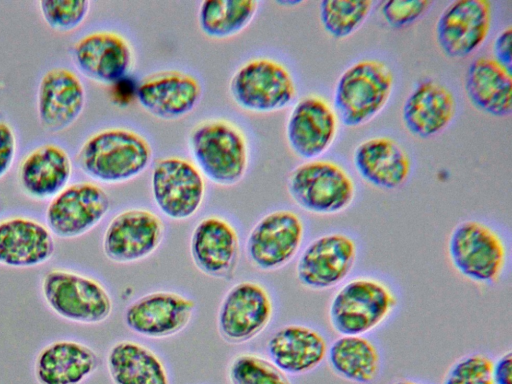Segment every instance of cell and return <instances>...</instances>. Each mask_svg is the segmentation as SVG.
<instances>
[{"label": "cell", "mask_w": 512, "mask_h": 384, "mask_svg": "<svg viewBox=\"0 0 512 384\" xmlns=\"http://www.w3.org/2000/svg\"><path fill=\"white\" fill-rule=\"evenodd\" d=\"M398 303L396 291L382 278L350 277L332 294L327 321L338 335H368L390 319Z\"/></svg>", "instance_id": "6da1fadb"}, {"label": "cell", "mask_w": 512, "mask_h": 384, "mask_svg": "<svg viewBox=\"0 0 512 384\" xmlns=\"http://www.w3.org/2000/svg\"><path fill=\"white\" fill-rule=\"evenodd\" d=\"M76 158L82 172L91 179L117 184L142 174L152 161V149L137 132L113 127L87 138Z\"/></svg>", "instance_id": "7a4b0ae2"}, {"label": "cell", "mask_w": 512, "mask_h": 384, "mask_svg": "<svg viewBox=\"0 0 512 384\" xmlns=\"http://www.w3.org/2000/svg\"><path fill=\"white\" fill-rule=\"evenodd\" d=\"M447 257L454 271L467 281L491 286L503 277L509 247L502 234L480 220L459 222L447 240Z\"/></svg>", "instance_id": "3957f363"}, {"label": "cell", "mask_w": 512, "mask_h": 384, "mask_svg": "<svg viewBox=\"0 0 512 384\" xmlns=\"http://www.w3.org/2000/svg\"><path fill=\"white\" fill-rule=\"evenodd\" d=\"M394 87L391 68L382 60L361 59L338 77L333 93V109L347 127L370 122L387 105Z\"/></svg>", "instance_id": "277c9868"}, {"label": "cell", "mask_w": 512, "mask_h": 384, "mask_svg": "<svg viewBox=\"0 0 512 384\" xmlns=\"http://www.w3.org/2000/svg\"><path fill=\"white\" fill-rule=\"evenodd\" d=\"M188 146L195 166L211 182L232 186L240 182L248 166V147L243 133L232 123L206 120L189 134Z\"/></svg>", "instance_id": "5b68a950"}, {"label": "cell", "mask_w": 512, "mask_h": 384, "mask_svg": "<svg viewBox=\"0 0 512 384\" xmlns=\"http://www.w3.org/2000/svg\"><path fill=\"white\" fill-rule=\"evenodd\" d=\"M286 186L298 207L319 216L344 212L356 196L350 174L338 163L320 158L296 166L289 173Z\"/></svg>", "instance_id": "8992f818"}, {"label": "cell", "mask_w": 512, "mask_h": 384, "mask_svg": "<svg viewBox=\"0 0 512 384\" xmlns=\"http://www.w3.org/2000/svg\"><path fill=\"white\" fill-rule=\"evenodd\" d=\"M41 292L49 308L71 322L98 324L112 312L113 302L106 288L74 271H48L42 278Z\"/></svg>", "instance_id": "52a82bcc"}, {"label": "cell", "mask_w": 512, "mask_h": 384, "mask_svg": "<svg viewBox=\"0 0 512 384\" xmlns=\"http://www.w3.org/2000/svg\"><path fill=\"white\" fill-rule=\"evenodd\" d=\"M229 92L240 108L253 113L282 110L297 94L290 71L269 58H256L242 64L230 79Z\"/></svg>", "instance_id": "ba28073f"}, {"label": "cell", "mask_w": 512, "mask_h": 384, "mask_svg": "<svg viewBox=\"0 0 512 384\" xmlns=\"http://www.w3.org/2000/svg\"><path fill=\"white\" fill-rule=\"evenodd\" d=\"M359 247L345 232H328L310 241L299 253L295 274L312 291H326L344 283L356 266Z\"/></svg>", "instance_id": "9c48e42d"}, {"label": "cell", "mask_w": 512, "mask_h": 384, "mask_svg": "<svg viewBox=\"0 0 512 384\" xmlns=\"http://www.w3.org/2000/svg\"><path fill=\"white\" fill-rule=\"evenodd\" d=\"M304 236V222L296 212L288 209L270 212L249 232L247 258L259 270H278L300 253Z\"/></svg>", "instance_id": "30bf717a"}, {"label": "cell", "mask_w": 512, "mask_h": 384, "mask_svg": "<svg viewBox=\"0 0 512 384\" xmlns=\"http://www.w3.org/2000/svg\"><path fill=\"white\" fill-rule=\"evenodd\" d=\"M151 191L157 208L172 220L192 217L205 196V181L192 162L179 157L160 159L151 174Z\"/></svg>", "instance_id": "8fae6325"}, {"label": "cell", "mask_w": 512, "mask_h": 384, "mask_svg": "<svg viewBox=\"0 0 512 384\" xmlns=\"http://www.w3.org/2000/svg\"><path fill=\"white\" fill-rule=\"evenodd\" d=\"M111 207L108 193L92 182L67 185L46 210V223L59 238H76L97 226Z\"/></svg>", "instance_id": "7c38bea8"}, {"label": "cell", "mask_w": 512, "mask_h": 384, "mask_svg": "<svg viewBox=\"0 0 512 384\" xmlns=\"http://www.w3.org/2000/svg\"><path fill=\"white\" fill-rule=\"evenodd\" d=\"M273 316L267 289L255 281H241L225 294L217 314L220 336L231 344H242L259 335Z\"/></svg>", "instance_id": "4fadbf2b"}, {"label": "cell", "mask_w": 512, "mask_h": 384, "mask_svg": "<svg viewBox=\"0 0 512 384\" xmlns=\"http://www.w3.org/2000/svg\"><path fill=\"white\" fill-rule=\"evenodd\" d=\"M492 23V6L487 0H457L440 13L435 38L449 58L462 59L486 41Z\"/></svg>", "instance_id": "5bb4252c"}, {"label": "cell", "mask_w": 512, "mask_h": 384, "mask_svg": "<svg viewBox=\"0 0 512 384\" xmlns=\"http://www.w3.org/2000/svg\"><path fill=\"white\" fill-rule=\"evenodd\" d=\"M164 224L150 210L130 208L115 215L103 235L104 255L112 262L127 264L147 258L164 236Z\"/></svg>", "instance_id": "9a60e30c"}, {"label": "cell", "mask_w": 512, "mask_h": 384, "mask_svg": "<svg viewBox=\"0 0 512 384\" xmlns=\"http://www.w3.org/2000/svg\"><path fill=\"white\" fill-rule=\"evenodd\" d=\"M338 117L331 104L318 95H307L291 109L285 127L292 152L306 161L320 158L332 146Z\"/></svg>", "instance_id": "2e32d148"}, {"label": "cell", "mask_w": 512, "mask_h": 384, "mask_svg": "<svg viewBox=\"0 0 512 384\" xmlns=\"http://www.w3.org/2000/svg\"><path fill=\"white\" fill-rule=\"evenodd\" d=\"M195 301L170 291L145 294L130 303L124 322L134 333L147 338H166L182 331L190 322Z\"/></svg>", "instance_id": "e0dca14e"}, {"label": "cell", "mask_w": 512, "mask_h": 384, "mask_svg": "<svg viewBox=\"0 0 512 384\" xmlns=\"http://www.w3.org/2000/svg\"><path fill=\"white\" fill-rule=\"evenodd\" d=\"M85 103V87L70 69L55 67L41 77L37 89V115L45 131L58 133L68 129L82 114Z\"/></svg>", "instance_id": "ac0fdd59"}, {"label": "cell", "mask_w": 512, "mask_h": 384, "mask_svg": "<svg viewBox=\"0 0 512 384\" xmlns=\"http://www.w3.org/2000/svg\"><path fill=\"white\" fill-rule=\"evenodd\" d=\"M72 59L86 77L103 84H114L131 70L133 52L128 41L114 31H94L73 45Z\"/></svg>", "instance_id": "d6986e66"}, {"label": "cell", "mask_w": 512, "mask_h": 384, "mask_svg": "<svg viewBox=\"0 0 512 384\" xmlns=\"http://www.w3.org/2000/svg\"><path fill=\"white\" fill-rule=\"evenodd\" d=\"M199 81L183 71H160L145 77L137 87L140 106L162 120H176L191 113L200 102Z\"/></svg>", "instance_id": "ffe728a7"}, {"label": "cell", "mask_w": 512, "mask_h": 384, "mask_svg": "<svg viewBox=\"0 0 512 384\" xmlns=\"http://www.w3.org/2000/svg\"><path fill=\"white\" fill-rule=\"evenodd\" d=\"M456 114L452 91L432 78L419 80L405 98L401 118L413 136L429 139L442 133Z\"/></svg>", "instance_id": "44dd1931"}, {"label": "cell", "mask_w": 512, "mask_h": 384, "mask_svg": "<svg viewBox=\"0 0 512 384\" xmlns=\"http://www.w3.org/2000/svg\"><path fill=\"white\" fill-rule=\"evenodd\" d=\"M240 244L237 231L226 219L211 215L201 219L190 238V254L205 275L225 279L235 270Z\"/></svg>", "instance_id": "7402d4cb"}, {"label": "cell", "mask_w": 512, "mask_h": 384, "mask_svg": "<svg viewBox=\"0 0 512 384\" xmlns=\"http://www.w3.org/2000/svg\"><path fill=\"white\" fill-rule=\"evenodd\" d=\"M352 162L363 180L383 190L401 188L412 169L407 151L388 136H373L361 141L353 151Z\"/></svg>", "instance_id": "603a6c76"}, {"label": "cell", "mask_w": 512, "mask_h": 384, "mask_svg": "<svg viewBox=\"0 0 512 384\" xmlns=\"http://www.w3.org/2000/svg\"><path fill=\"white\" fill-rule=\"evenodd\" d=\"M325 335L308 325L288 324L267 341L269 359L287 375H304L317 369L327 357Z\"/></svg>", "instance_id": "cb8c5ba5"}, {"label": "cell", "mask_w": 512, "mask_h": 384, "mask_svg": "<svg viewBox=\"0 0 512 384\" xmlns=\"http://www.w3.org/2000/svg\"><path fill=\"white\" fill-rule=\"evenodd\" d=\"M54 251V235L46 225L21 216L0 221V265L36 267L50 260Z\"/></svg>", "instance_id": "d4e9b609"}, {"label": "cell", "mask_w": 512, "mask_h": 384, "mask_svg": "<svg viewBox=\"0 0 512 384\" xmlns=\"http://www.w3.org/2000/svg\"><path fill=\"white\" fill-rule=\"evenodd\" d=\"M73 165L68 152L54 143L30 151L18 167V182L23 192L37 200L53 198L69 183Z\"/></svg>", "instance_id": "484cf974"}, {"label": "cell", "mask_w": 512, "mask_h": 384, "mask_svg": "<svg viewBox=\"0 0 512 384\" xmlns=\"http://www.w3.org/2000/svg\"><path fill=\"white\" fill-rule=\"evenodd\" d=\"M493 57L475 58L468 66L464 89L470 103L479 111L508 117L512 113V73Z\"/></svg>", "instance_id": "4316f807"}, {"label": "cell", "mask_w": 512, "mask_h": 384, "mask_svg": "<svg viewBox=\"0 0 512 384\" xmlns=\"http://www.w3.org/2000/svg\"><path fill=\"white\" fill-rule=\"evenodd\" d=\"M99 366L96 352L70 340L55 341L37 355L34 375L39 384H81Z\"/></svg>", "instance_id": "83f0119b"}, {"label": "cell", "mask_w": 512, "mask_h": 384, "mask_svg": "<svg viewBox=\"0 0 512 384\" xmlns=\"http://www.w3.org/2000/svg\"><path fill=\"white\" fill-rule=\"evenodd\" d=\"M326 361L337 377L354 384H370L380 375L382 355L367 335H338L328 346Z\"/></svg>", "instance_id": "f1b7e54d"}, {"label": "cell", "mask_w": 512, "mask_h": 384, "mask_svg": "<svg viewBox=\"0 0 512 384\" xmlns=\"http://www.w3.org/2000/svg\"><path fill=\"white\" fill-rule=\"evenodd\" d=\"M107 370L113 384H170L165 365L154 351L131 340L110 348Z\"/></svg>", "instance_id": "f546056e"}, {"label": "cell", "mask_w": 512, "mask_h": 384, "mask_svg": "<svg viewBox=\"0 0 512 384\" xmlns=\"http://www.w3.org/2000/svg\"><path fill=\"white\" fill-rule=\"evenodd\" d=\"M258 5L255 0L202 1L198 11L199 28L209 38L233 37L251 23Z\"/></svg>", "instance_id": "4dcf8cb0"}, {"label": "cell", "mask_w": 512, "mask_h": 384, "mask_svg": "<svg viewBox=\"0 0 512 384\" xmlns=\"http://www.w3.org/2000/svg\"><path fill=\"white\" fill-rule=\"evenodd\" d=\"M370 0H324L319 17L324 31L335 39H344L361 28L373 8Z\"/></svg>", "instance_id": "1f68e13d"}, {"label": "cell", "mask_w": 512, "mask_h": 384, "mask_svg": "<svg viewBox=\"0 0 512 384\" xmlns=\"http://www.w3.org/2000/svg\"><path fill=\"white\" fill-rule=\"evenodd\" d=\"M231 384H292L288 375L270 359L244 353L232 359L228 367Z\"/></svg>", "instance_id": "d6a6232c"}, {"label": "cell", "mask_w": 512, "mask_h": 384, "mask_svg": "<svg viewBox=\"0 0 512 384\" xmlns=\"http://www.w3.org/2000/svg\"><path fill=\"white\" fill-rule=\"evenodd\" d=\"M493 359L472 352L456 359L445 372L441 384H493Z\"/></svg>", "instance_id": "836d02e7"}, {"label": "cell", "mask_w": 512, "mask_h": 384, "mask_svg": "<svg viewBox=\"0 0 512 384\" xmlns=\"http://www.w3.org/2000/svg\"><path fill=\"white\" fill-rule=\"evenodd\" d=\"M38 4L46 24L64 32L80 26L90 10L88 0H41Z\"/></svg>", "instance_id": "e575fe53"}, {"label": "cell", "mask_w": 512, "mask_h": 384, "mask_svg": "<svg viewBox=\"0 0 512 384\" xmlns=\"http://www.w3.org/2000/svg\"><path fill=\"white\" fill-rule=\"evenodd\" d=\"M432 4L428 0H389L382 2L380 13L390 27L402 29L419 20Z\"/></svg>", "instance_id": "d590c367"}, {"label": "cell", "mask_w": 512, "mask_h": 384, "mask_svg": "<svg viewBox=\"0 0 512 384\" xmlns=\"http://www.w3.org/2000/svg\"><path fill=\"white\" fill-rule=\"evenodd\" d=\"M16 152V134L9 123L0 120V179L12 167Z\"/></svg>", "instance_id": "8d00e7d4"}, {"label": "cell", "mask_w": 512, "mask_h": 384, "mask_svg": "<svg viewBox=\"0 0 512 384\" xmlns=\"http://www.w3.org/2000/svg\"><path fill=\"white\" fill-rule=\"evenodd\" d=\"M511 40L512 29L508 26L497 35L492 45L493 58L509 69L512 67Z\"/></svg>", "instance_id": "74e56055"}, {"label": "cell", "mask_w": 512, "mask_h": 384, "mask_svg": "<svg viewBox=\"0 0 512 384\" xmlns=\"http://www.w3.org/2000/svg\"><path fill=\"white\" fill-rule=\"evenodd\" d=\"M493 384H512V353L508 350L493 360Z\"/></svg>", "instance_id": "f35d334b"}, {"label": "cell", "mask_w": 512, "mask_h": 384, "mask_svg": "<svg viewBox=\"0 0 512 384\" xmlns=\"http://www.w3.org/2000/svg\"><path fill=\"white\" fill-rule=\"evenodd\" d=\"M387 384H423V383L416 381L414 379L401 377V378L393 379L390 382H388Z\"/></svg>", "instance_id": "ab89813d"}]
</instances>
